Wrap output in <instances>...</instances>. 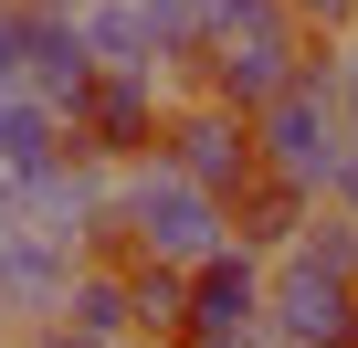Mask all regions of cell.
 Returning <instances> with one entry per match:
<instances>
[{"mask_svg":"<svg viewBox=\"0 0 358 348\" xmlns=\"http://www.w3.org/2000/svg\"><path fill=\"white\" fill-rule=\"evenodd\" d=\"M32 11H64V22H74V11H85V0H32Z\"/></svg>","mask_w":358,"mask_h":348,"instance_id":"ac0fdd59","label":"cell"},{"mask_svg":"<svg viewBox=\"0 0 358 348\" xmlns=\"http://www.w3.org/2000/svg\"><path fill=\"white\" fill-rule=\"evenodd\" d=\"M327 85H337V116H348V127H358V32H348V43H337V53H327Z\"/></svg>","mask_w":358,"mask_h":348,"instance_id":"5bb4252c","label":"cell"},{"mask_svg":"<svg viewBox=\"0 0 358 348\" xmlns=\"http://www.w3.org/2000/svg\"><path fill=\"white\" fill-rule=\"evenodd\" d=\"M337 148H348V116H337V85H327V64H306L285 95H264L253 106V158H264V180H285V190H327L337 180Z\"/></svg>","mask_w":358,"mask_h":348,"instance_id":"7a4b0ae2","label":"cell"},{"mask_svg":"<svg viewBox=\"0 0 358 348\" xmlns=\"http://www.w3.org/2000/svg\"><path fill=\"white\" fill-rule=\"evenodd\" d=\"M158 158L179 169V180H201L211 201L264 169V158H253V116H232V106H179V116L158 127Z\"/></svg>","mask_w":358,"mask_h":348,"instance_id":"52a82bcc","label":"cell"},{"mask_svg":"<svg viewBox=\"0 0 358 348\" xmlns=\"http://www.w3.org/2000/svg\"><path fill=\"white\" fill-rule=\"evenodd\" d=\"M74 243H53V232H32V222H11L0 232V316L11 327H43L53 306H64V285H74Z\"/></svg>","mask_w":358,"mask_h":348,"instance_id":"ba28073f","label":"cell"},{"mask_svg":"<svg viewBox=\"0 0 358 348\" xmlns=\"http://www.w3.org/2000/svg\"><path fill=\"white\" fill-rule=\"evenodd\" d=\"M264 316L285 327V348H348V327H358V285L285 243V264H274V285H264Z\"/></svg>","mask_w":358,"mask_h":348,"instance_id":"8992f818","label":"cell"},{"mask_svg":"<svg viewBox=\"0 0 358 348\" xmlns=\"http://www.w3.org/2000/svg\"><path fill=\"white\" fill-rule=\"evenodd\" d=\"M64 148H74V127H64L32 85H0V180H43Z\"/></svg>","mask_w":358,"mask_h":348,"instance_id":"30bf717a","label":"cell"},{"mask_svg":"<svg viewBox=\"0 0 358 348\" xmlns=\"http://www.w3.org/2000/svg\"><path fill=\"white\" fill-rule=\"evenodd\" d=\"M64 127H74V148H85V158H116V169H127V158H148V148H158L169 95H158V74H106V64H95V85H85V106H74Z\"/></svg>","mask_w":358,"mask_h":348,"instance_id":"5b68a950","label":"cell"},{"mask_svg":"<svg viewBox=\"0 0 358 348\" xmlns=\"http://www.w3.org/2000/svg\"><path fill=\"white\" fill-rule=\"evenodd\" d=\"M64 327H85V337H106V348H127L148 316H137V274H116V264H74V285H64V306H53Z\"/></svg>","mask_w":358,"mask_h":348,"instance_id":"8fae6325","label":"cell"},{"mask_svg":"<svg viewBox=\"0 0 358 348\" xmlns=\"http://www.w3.org/2000/svg\"><path fill=\"white\" fill-rule=\"evenodd\" d=\"M348 348H358V327H348Z\"/></svg>","mask_w":358,"mask_h":348,"instance_id":"d6986e66","label":"cell"},{"mask_svg":"<svg viewBox=\"0 0 358 348\" xmlns=\"http://www.w3.org/2000/svg\"><path fill=\"white\" fill-rule=\"evenodd\" d=\"M32 348H106V337H85V327H64V316H43V327H32Z\"/></svg>","mask_w":358,"mask_h":348,"instance_id":"e0dca14e","label":"cell"},{"mask_svg":"<svg viewBox=\"0 0 358 348\" xmlns=\"http://www.w3.org/2000/svg\"><path fill=\"white\" fill-rule=\"evenodd\" d=\"M285 11H295V22H327V32H348V22H358V0H285Z\"/></svg>","mask_w":358,"mask_h":348,"instance_id":"2e32d148","label":"cell"},{"mask_svg":"<svg viewBox=\"0 0 358 348\" xmlns=\"http://www.w3.org/2000/svg\"><path fill=\"white\" fill-rule=\"evenodd\" d=\"M327 201H337V211H358V127H348V148H337V180H327Z\"/></svg>","mask_w":358,"mask_h":348,"instance_id":"9a60e30c","label":"cell"},{"mask_svg":"<svg viewBox=\"0 0 358 348\" xmlns=\"http://www.w3.org/2000/svg\"><path fill=\"white\" fill-rule=\"evenodd\" d=\"M32 64V0H0V85H22Z\"/></svg>","mask_w":358,"mask_h":348,"instance_id":"4fadbf2b","label":"cell"},{"mask_svg":"<svg viewBox=\"0 0 358 348\" xmlns=\"http://www.w3.org/2000/svg\"><path fill=\"white\" fill-rule=\"evenodd\" d=\"M116 232L148 264H201V253H222V201L201 180H179V169L148 148V158L116 169Z\"/></svg>","mask_w":358,"mask_h":348,"instance_id":"6da1fadb","label":"cell"},{"mask_svg":"<svg viewBox=\"0 0 358 348\" xmlns=\"http://www.w3.org/2000/svg\"><path fill=\"white\" fill-rule=\"evenodd\" d=\"M22 85H32L53 116H74V106H85V85H95V53H85V32H74L64 11H32V64H22Z\"/></svg>","mask_w":358,"mask_h":348,"instance_id":"9c48e42d","label":"cell"},{"mask_svg":"<svg viewBox=\"0 0 358 348\" xmlns=\"http://www.w3.org/2000/svg\"><path fill=\"white\" fill-rule=\"evenodd\" d=\"M295 74H306V43H295V11H285V0H253L243 22L211 32V106L253 116V106L285 95Z\"/></svg>","mask_w":358,"mask_h":348,"instance_id":"3957f363","label":"cell"},{"mask_svg":"<svg viewBox=\"0 0 358 348\" xmlns=\"http://www.w3.org/2000/svg\"><path fill=\"white\" fill-rule=\"evenodd\" d=\"M179 337L190 348H264V274L253 253H201L190 264V295H179Z\"/></svg>","mask_w":358,"mask_h":348,"instance_id":"277c9868","label":"cell"},{"mask_svg":"<svg viewBox=\"0 0 358 348\" xmlns=\"http://www.w3.org/2000/svg\"><path fill=\"white\" fill-rule=\"evenodd\" d=\"M74 32H85V53H95L106 74H158V32H148L137 0H85Z\"/></svg>","mask_w":358,"mask_h":348,"instance_id":"7c38bea8","label":"cell"}]
</instances>
